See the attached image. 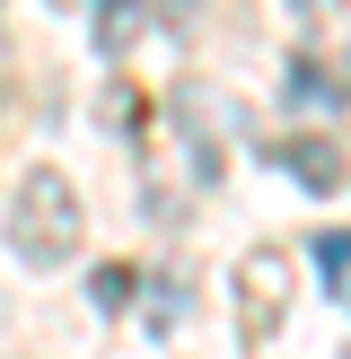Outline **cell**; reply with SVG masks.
I'll use <instances>...</instances> for the list:
<instances>
[{
	"mask_svg": "<svg viewBox=\"0 0 351 359\" xmlns=\"http://www.w3.org/2000/svg\"><path fill=\"white\" fill-rule=\"evenodd\" d=\"M132 9H140V0H97V44H105V53L132 35Z\"/></svg>",
	"mask_w": 351,
	"mask_h": 359,
	"instance_id": "52a82bcc",
	"label": "cell"
},
{
	"mask_svg": "<svg viewBox=\"0 0 351 359\" xmlns=\"http://www.w3.org/2000/svg\"><path fill=\"white\" fill-rule=\"evenodd\" d=\"M123 298H132V272H123V263H105V272L88 280V307H105V316H114Z\"/></svg>",
	"mask_w": 351,
	"mask_h": 359,
	"instance_id": "8992f818",
	"label": "cell"
},
{
	"mask_svg": "<svg viewBox=\"0 0 351 359\" xmlns=\"http://www.w3.org/2000/svg\"><path fill=\"white\" fill-rule=\"evenodd\" d=\"M316 280H325V298H343V228L316 237Z\"/></svg>",
	"mask_w": 351,
	"mask_h": 359,
	"instance_id": "5b68a950",
	"label": "cell"
},
{
	"mask_svg": "<svg viewBox=\"0 0 351 359\" xmlns=\"http://www.w3.org/2000/svg\"><path fill=\"white\" fill-rule=\"evenodd\" d=\"M272 158L316 193H343V140H272Z\"/></svg>",
	"mask_w": 351,
	"mask_h": 359,
	"instance_id": "3957f363",
	"label": "cell"
},
{
	"mask_svg": "<svg viewBox=\"0 0 351 359\" xmlns=\"http://www.w3.org/2000/svg\"><path fill=\"white\" fill-rule=\"evenodd\" d=\"M237 298H255V333L281 325V298H290V263L281 255H246L237 263Z\"/></svg>",
	"mask_w": 351,
	"mask_h": 359,
	"instance_id": "7a4b0ae2",
	"label": "cell"
},
{
	"mask_svg": "<svg viewBox=\"0 0 351 359\" xmlns=\"http://www.w3.org/2000/svg\"><path fill=\"white\" fill-rule=\"evenodd\" d=\"M290 97L333 114V105H343V70H333V62H290Z\"/></svg>",
	"mask_w": 351,
	"mask_h": 359,
	"instance_id": "277c9868",
	"label": "cell"
},
{
	"mask_svg": "<svg viewBox=\"0 0 351 359\" xmlns=\"http://www.w3.org/2000/svg\"><path fill=\"white\" fill-rule=\"evenodd\" d=\"M9 245H18V263H35V272H62V263L79 255V193H70L62 167H27L18 210H9Z\"/></svg>",
	"mask_w": 351,
	"mask_h": 359,
	"instance_id": "6da1fadb",
	"label": "cell"
}]
</instances>
